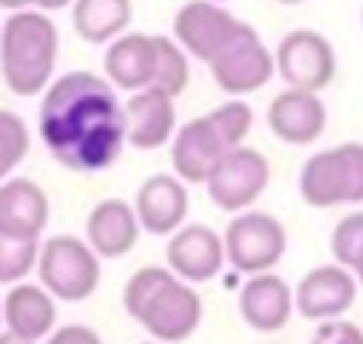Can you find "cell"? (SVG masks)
Listing matches in <instances>:
<instances>
[{
    "label": "cell",
    "mask_w": 363,
    "mask_h": 344,
    "mask_svg": "<svg viewBox=\"0 0 363 344\" xmlns=\"http://www.w3.org/2000/svg\"><path fill=\"white\" fill-rule=\"evenodd\" d=\"M40 136L62 168L105 171L125 145V108L116 88L108 77L82 68L57 77L43 91Z\"/></svg>",
    "instance_id": "1"
},
{
    "label": "cell",
    "mask_w": 363,
    "mask_h": 344,
    "mask_svg": "<svg viewBox=\"0 0 363 344\" xmlns=\"http://www.w3.org/2000/svg\"><path fill=\"white\" fill-rule=\"evenodd\" d=\"M122 304L133 321L167 344L190 338L201 321L199 293L182 284V279L164 267L147 264L136 270L122 290Z\"/></svg>",
    "instance_id": "2"
},
{
    "label": "cell",
    "mask_w": 363,
    "mask_h": 344,
    "mask_svg": "<svg viewBox=\"0 0 363 344\" xmlns=\"http://www.w3.org/2000/svg\"><path fill=\"white\" fill-rule=\"evenodd\" d=\"M60 54L57 23L43 9L9 11L0 23V74L11 94L37 97L51 82Z\"/></svg>",
    "instance_id": "3"
},
{
    "label": "cell",
    "mask_w": 363,
    "mask_h": 344,
    "mask_svg": "<svg viewBox=\"0 0 363 344\" xmlns=\"http://www.w3.org/2000/svg\"><path fill=\"white\" fill-rule=\"evenodd\" d=\"M298 190L312 208L363 202V142H343L312 154L298 176Z\"/></svg>",
    "instance_id": "4"
},
{
    "label": "cell",
    "mask_w": 363,
    "mask_h": 344,
    "mask_svg": "<svg viewBox=\"0 0 363 344\" xmlns=\"http://www.w3.org/2000/svg\"><path fill=\"white\" fill-rule=\"evenodd\" d=\"M37 273L43 287L62 301H85L99 287V256L88 242L60 233L45 239L37 253Z\"/></svg>",
    "instance_id": "5"
},
{
    "label": "cell",
    "mask_w": 363,
    "mask_h": 344,
    "mask_svg": "<svg viewBox=\"0 0 363 344\" xmlns=\"http://www.w3.org/2000/svg\"><path fill=\"white\" fill-rule=\"evenodd\" d=\"M216 85L224 94L244 97L264 88L275 74V57L258 37V31L241 20L238 31L227 40V45L207 63Z\"/></svg>",
    "instance_id": "6"
},
{
    "label": "cell",
    "mask_w": 363,
    "mask_h": 344,
    "mask_svg": "<svg viewBox=\"0 0 363 344\" xmlns=\"http://www.w3.org/2000/svg\"><path fill=\"white\" fill-rule=\"evenodd\" d=\"M224 259L241 273H264L275 267L286 250L284 225L264 210H238L224 230Z\"/></svg>",
    "instance_id": "7"
},
{
    "label": "cell",
    "mask_w": 363,
    "mask_h": 344,
    "mask_svg": "<svg viewBox=\"0 0 363 344\" xmlns=\"http://www.w3.org/2000/svg\"><path fill=\"white\" fill-rule=\"evenodd\" d=\"M204 185L216 208L227 213L247 210L269 185V162L261 151L235 145L218 159Z\"/></svg>",
    "instance_id": "8"
},
{
    "label": "cell",
    "mask_w": 363,
    "mask_h": 344,
    "mask_svg": "<svg viewBox=\"0 0 363 344\" xmlns=\"http://www.w3.org/2000/svg\"><path fill=\"white\" fill-rule=\"evenodd\" d=\"M272 57L281 80L289 88H303V91L326 88L337 65L332 43L312 28H295L284 34Z\"/></svg>",
    "instance_id": "9"
},
{
    "label": "cell",
    "mask_w": 363,
    "mask_h": 344,
    "mask_svg": "<svg viewBox=\"0 0 363 344\" xmlns=\"http://www.w3.org/2000/svg\"><path fill=\"white\" fill-rule=\"evenodd\" d=\"M241 20L213 0H187L173 14V40L196 60L210 63L227 40L238 31Z\"/></svg>",
    "instance_id": "10"
},
{
    "label": "cell",
    "mask_w": 363,
    "mask_h": 344,
    "mask_svg": "<svg viewBox=\"0 0 363 344\" xmlns=\"http://www.w3.org/2000/svg\"><path fill=\"white\" fill-rule=\"evenodd\" d=\"M230 151V145L224 142V136L216 131V125L210 122V117H196L190 122H184L173 139H170V165L173 173L182 182L190 185H204L207 176L213 173V168L218 165V159Z\"/></svg>",
    "instance_id": "11"
},
{
    "label": "cell",
    "mask_w": 363,
    "mask_h": 344,
    "mask_svg": "<svg viewBox=\"0 0 363 344\" xmlns=\"http://www.w3.org/2000/svg\"><path fill=\"white\" fill-rule=\"evenodd\" d=\"M357 299V281L343 264H320L309 270L295 293V310L309 321H326L343 316Z\"/></svg>",
    "instance_id": "12"
},
{
    "label": "cell",
    "mask_w": 363,
    "mask_h": 344,
    "mask_svg": "<svg viewBox=\"0 0 363 344\" xmlns=\"http://www.w3.org/2000/svg\"><path fill=\"white\" fill-rule=\"evenodd\" d=\"M176 97L147 85L128 97L125 108V142L136 151H156L176 134Z\"/></svg>",
    "instance_id": "13"
},
{
    "label": "cell",
    "mask_w": 363,
    "mask_h": 344,
    "mask_svg": "<svg viewBox=\"0 0 363 344\" xmlns=\"http://www.w3.org/2000/svg\"><path fill=\"white\" fill-rule=\"evenodd\" d=\"M167 267L187 281H210L224 267V239L207 225H182L167 242Z\"/></svg>",
    "instance_id": "14"
},
{
    "label": "cell",
    "mask_w": 363,
    "mask_h": 344,
    "mask_svg": "<svg viewBox=\"0 0 363 344\" xmlns=\"http://www.w3.org/2000/svg\"><path fill=\"white\" fill-rule=\"evenodd\" d=\"M269 131L289 145H309L326 131V105L318 91L286 88L272 97L267 108Z\"/></svg>",
    "instance_id": "15"
},
{
    "label": "cell",
    "mask_w": 363,
    "mask_h": 344,
    "mask_svg": "<svg viewBox=\"0 0 363 344\" xmlns=\"http://www.w3.org/2000/svg\"><path fill=\"white\" fill-rule=\"evenodd\" d=\"M133 210L142 230L153 236H167L184 225L190 210V196L176 173H153L139 185Z\"/></svg>",
    "instance_id": "16"
},
{
    "label": "cell",
    "mask_w": 363,
    "mask_h": 344,
    "mask_svg": "<svg viewBox=\"0 0 363 344\" xmlns=\"http://www.w3.org/2000/svg\"><path fill=\"white\" fill-rule=\"evenodd\" d=\"M105 77L119 91H142L153 85V68H156V43L153 34L142 31H122L113 37L102 57Z\"/></svg>",
    "instance_id": "17"
},
{
    "label": "cell",
    "mask_w": 363,
    "mask_h": 344,
    "mask_svg": "<svg viewBox=\"0 0 363 344\" xmlns=\"http://www.w3.org/2000/svg\"><path fill=\"white\" fill-rule=\"evenodd\" d=\"M139 219L130 202L125 199H102L91 208L85 219V236L96 256L102 259H122L139 242Z\"/></svg>",
    "instance_id": "18"
},
{
    "label": "cell",
    "mask_w": 363,
    "mask_h": 344,
    "mask_svg": "<svg viewBox=\"0 0 363 344\" xmlns=\"http://www.w3.org/2000/svg\"><path fill=\"white\" fill-rule=\"evenodd\" d=\"M48 225V196L26 176H6L0 182V233L20 239H40Z\"/></svg>",
    "instance_id": "19"
},
{
    "label": "cell",
    "mask_w": 363,
    "mask_h": 344,
    "mask_svg": "<svg viewBox=\"0 0 363 344\" xmlns=\"http://www.w3.org/2000/svg\"><path fill=\"white\" fill-rule=\"evenodd\" d=\"M292 290L289 284L275 273H252L250 281L238 293V310L241 318L258 330V333H275L286 327L292 316Z\"/></svg>",
    "instance_id": "20"
},
{
    "label": "cell",
    "mask_w": 363,
    "mask_h": 344,
    "mask_svg": "<svg viewBox=\"0 0 363 344\" xmlns=\"http://www.w3.org/2000/svg\"><path fill=\"white\" fill-rule=\"evenodd\" d=\"M3 321L9 333L40 341L51 333L57 321V307L48 290L37 284H14L3 299Z\"/></svg>",
    "instance_id": "21"
},
{
    "label": "cell",
    "mask_w": 363,
    "mask_h": 344,
    "mask_svg": "<svg viewBox=\"0 0 363 344\" xmlns=\"http://www.w3.org/2000/svg\"><path fill=\"white\" fill-rule=\"evenodd\" d=\"M133 20L130 0H74L71 3V26L74 31L91 43L102 45L128 31Z\"/></svg>",
    "instance_id": "22"
},
{
    "label": "cell",
    "mask_w": 363,
    "mask_h": 344,
    "mask_svg": "<svg viewBox=\"0 0 363 344\" xmlns=\"http://www.w3.org/2000/svg\"><path fill=\"white\" fill-rule=\"evenodd\" d=\"M156 43V68H153V88L179 97L184 94L187 82H190V63H187V51L167 34H153Z\"/></svg>",
    "instance_id": "23"
},
{
    "label": "cell",
    "mask_w": 363,
    "mask_h": 344,
    "mask_svg": "<svg viewBox=\"0 0 363 344\" xmlns=\"http://www.w3.org/2000/svg\"><path fill=\"white\" fill-rule=\"evenodd\" d=\"M28 148H31V136L23 117L0 108V182L26 159Z\"/></svg>",
    "instance_id": "24"
},
{
    "label": "cell",
    "mask_w": 363,
    "mask_h": 344,
    "mask_svg": "<svg viewBox=\"0 0 363 344\" xmlns=\"http://www.w3.org/2000/svg\"><path fill=\"white\" fill-rule=\"evenodd\" d=\"M37 239H20L0 233V284H17L37 264Z\"/></svg>",
    "instance_id": "25"
},
{
    "label": "cell",
    "mask_w": 363,
    "mask_h": 344,
    "mask_svg": "<svg viewBox=\"0 0 363 344\" xmlns=\"http://www.w3.org/2000/svg\"><path fill=\"white\" fill-rule=\"evenodd\" d=\"M207 117H210V122L216 125V131L224 136V142H227L230 148L241 145L244 136H247L250 128H252V108H250L244 100H238V97L221 102V105L213 108Z\"/></svg>",
    "instance_id": "26"
},
{
    "label": "cell",
    "mask_w": 363,
    "mask_h": 344,
    "mask_svg": "<svg viewBox=\"0 0 363 344\" xmlns=\"http://www.w3.org/2000/svg\"><path fill=\"white\" fill-rule=\"evenodd\" d=\"M309 344H363V330L346 318H326L318 324Z\"/></svg>",
    "instance_id": "27"
},
{
    "label": "cell",
    "mask_w": 363,
    "mask_h": 344,
    "mask_svg": "<svg viewBox=\"0 0 363 344\" xmlns=\"http://www.w3.org/2000/svg\"><path fill=\"white\" fill-rule=\"evenodd\" d=\"M45 344H102V341H99V335L91 327L68 324V327H60L57 333H51Z\"/></svg>",
    "instance_id": "28"
},
{
    "label": "cell",
    "mask_w": 363,
    "mask_h": 344,
    "mask_svg": "<svg viewBox=\"0 0 363 344\" xmlns=\"http://www.w3.org/2000/svg\"><path fill=\"white\" fill-rule=\"evenodd\" d=\"M3 11H20V9H37V0H0Z\"/></svg>",
    "instance_id": "29"
},
{
    "label": "cell",
    "mask_w": 363,
    "mask_h": 344,
    "mask_svg": "<svg viewBox=\"0 0 363 344\" xmlns=\"http://www.w3.org/2000/svg\"><path fill=\"white\" fill-rule=\"evenodd\" d=\"M74 0H37V9L43 11H60V9H68Z\"/></svg>",
    "instance_id": "30"
},
{
    "label": "cell",
    "mask_w": 363,
    "mask_h": 344,
    "mask_svg": "<svg viewBox=\"0 0 363 344\" xmlns=\"http://www.w3.org/2000/svg\"><path fill=\"white\" fill-rule=\"evenodd\" d=\"M349 270L357 276V281L363 284V244L357 247V253H354V259H352V264H349Z\"/></svg>",
    "instance_id": "31"
},
{
    "label": "cell",
    "mask_w": 363,
    "mask_h": 344,
    "mask_svg": "<svg viewBox=\"0 0 363 344\" xmlns=\"http://www.w3.org/2000/svg\"><path fill=\"white\" fill-rule=\"evenodd\" d=\"M0 344H37V341H28V338H20V335H14V333H0Z\"/></svg>",
    "instance_id": "32"
},
{
    "label": "cell",
    "mask_w": 363,
    "mask_h": 344,
    "mask_svg": "<svg viewBox=\"0 0 363 344\" xmlns=\"http://www.w3.org/2000/svg\"><path fill=\"white\" fill-rule=\"evenodd\" d=\"M278 3H284V6H295V3H303V0H278Z\"/></svg>",
    "instance_id": "33"
},
{
    "label": "cell",
    "mask_w": 363,
    "mask_h": 344,
    "mask_svg": "<svg viewBox=\"0 0 363 344\" xmlns=\"http://www.w3.org/2000/svg\"><path fill=\"white\" fill-rule=\"evenodd\" d=\"M0 318H3V304H0Z\"/></svg>",
    "instance_id": "34"
},
{
    "label": "cell",
    "mask_w": 363,
    "mask_h": 344,
    "mask_svg": "<svg viewBox=\"0 0 363 344\" xmlns=\"http://www.w3.org/2000/svg\"><path fill=\"white\" fill-rule=\"evenodd\" d=\"M145 344H153V341H145Z\"/></svg>",
    "instance_id": "35"
}]
</instances>
